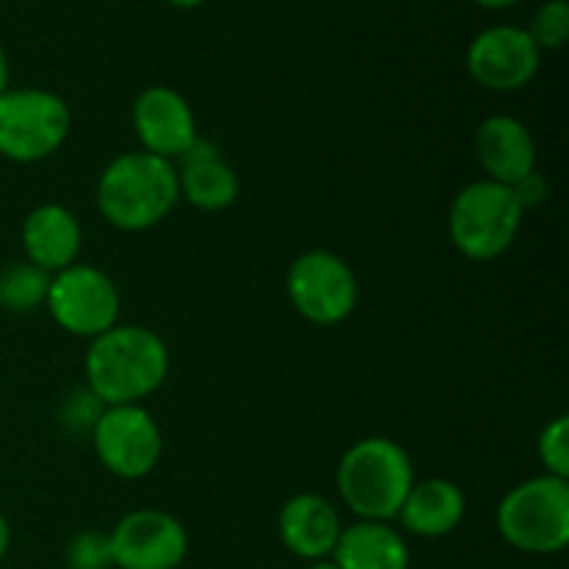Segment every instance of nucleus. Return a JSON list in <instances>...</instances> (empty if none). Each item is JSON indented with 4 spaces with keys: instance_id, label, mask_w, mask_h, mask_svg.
Instances as JSON below:
<instances>
[{
    "instance_id": "obj_26",
    "label": "nucleus",
    "mask_w": 569,
    "mask_h": 569,
    "mask_svg": "<svg viewBox=\"0 0 569 569\" xmlns=\"http://www.w3.org/2000/svg\"><path fill=\"white\" fill-rule=\"evenodd\" d=\"M478 6H483V9H509V6L520 3V0H476Z\"/></svg>"
},
{
    "instance_id": "obj_27",
    "label": "nucleus",
    "mask_w": 569,
    "mask_h": 569,
    "mask_svg": "<svg viewBox=\"0 0 569 569\" xmlns=\"http://www.w3.org/2000/svg\"><path fill=\"white\" fill-rule=\"evenodd\" d=\"M170 6H178V9H198V6H203L206 0H167Z\"/></svg>"
},
{
    "instance_id": "obj_22",
    "label": "nucleus",
    "mask_w": 569,
    "mask_h": 569,
    "mask_svg": "<svg viewBox=\"0 0 569 569\" xmlns=\"http://www.w3.org/2000/svg\"><path fill=\"white\" fill-rule=\"evenodd\" d=\"M539 459H542L548 476H569V420L565 415L548 422L539 437Z\"/></svg>"
},
{
    "instance_id": "obj_28",
    "label": "nucleus",
    "mask_w": 569,
    "mask_h": 569,
    "mask_svg": "<svg viewBox=\"0 0 569 569\" xmlns=\"http://www.w3.org/2000/svg\"><path fill=\"white\" fill-rule=\"evenodd\" d=\"M309 569H339V567L333 565V561H326V559H322V561H315V565H311Z\"/></svg>"
},
{
    "instance_id": "obj_7",
    "label": "nucleus",
    "mask_w": 569,
    "mask_h": 569,
    "mask_svg": "<svg viewBox=\"0 0 569 569\" xmlns=\"http://www.w3.org/2000/svg\"><path fill=\"white\" fill-rule=\"evenodd\" d=\"M50 317L72 337L94 339L117 326L120 317V289L92 264H70L50 276L48 289Z\"/></svg>"
},
{
    "instance_id": "obj_9",
    "label": "nucleus",
    "mask_w": 569,
    "mask_h": 569,
    "mask_svg": "<svg viewBox=\"0 0 569 569\" xmlns=\"http://www.w3.org/2000/svg\"><path fill=\"white\" fill-rule=\"evenodd\" d=\"M100 465L117 478L137 481L150 476L161 459V428L142 406H106L92 428Z\"/></svg>"
},
{
    "instance_id": "obj_16",
    "label": "nucleus",
    "mask_w": 569,
    "mask_h": 569,
    "mask_svg": "<svg viewBox=\"0 0 569 569\" xmlns=\"http://www.w3.org/2000/svg\"><path fill=\"white\" fill-rule=\"evenodd\" d=\"M81 239L83 233L76 214L59 203L37 206L22 220V248H26L28 261L50 276L76 264L81 253Z\"/></svg>"
},
{
    "instance_id": "obj_5",
    "label": "nucleus",
    "mask_w": 569,
    "mask_h": 569,
    "mask_svg": "<svg viewBox=\"0 0 569 569\" xmlns=\"http://www.w3.org/2000/svg\"><path fill=\"white\" fill-rule=\"evenodd\" d=\"M520 198L515 189L489 178L470 183L456 194L448 214V231L456 250L472 261H492L511 248L522 226Z\"/></svg>"
},
{
    "instance_id": "obj_10",
    "label": "nucleus",
    "mask_w": 569,
    "mask_h": 569,
    "mask_svg": "<svg viewBox=\"0 0 569 569\" xmlns=\"http://www.w3.org/2000/svg\"><path fill=\"white\" fill-rule=\"evenodd\" d=\"M114 567L176 569L187 559L189 537L181 522L159 509H137L109 533Z\"/></svg>"
},
{
    "instance_id": "obj_8",
    "label": "nucleus",
    "mask_w": 569,
    "mask_h": 569,
    "mask_svg": "<svg viewBox=\"0 0 569 569\" xmlns=\"http://www.w3.org/2000/svg\"><path fill=\"white\" fill-rule=\"evenodd\" d=\"M287 292L300 317L315 326H337L359 303V281L345 259L328 250H309L289 267Z\"/></svg>"
},
{
    "instance_id": "obj_19",
    "label": "nucleus",
    "mask_w": 569,
    "mask_h": 569,
    "mask_svg": "<svg viewBox=\"0 0 569 569\" xmlns=\"http://www.w3.org/2000/svg\"><path fill=\"white\" fill-rule=\"evenodd\" d=\"M50 272L31 261H14L0 270V309L33 311L48 300Z\"/></svg>"
},
{
    "instance_id": "obj_24",
    "label": "nucleus",
    "mask_w": 569,
    "mask_h": 569,
    "mask_svg": "<svg viewBox=\"0 0 569 569\" xmlns=\"http://www.w3.org/2000/svg\"><path fill=\"white\" fill-rule=\"evenodd\" d=\"M9 545H11V528H9V520H6V517L0 515V561H3V556L9 553Z\"/></svg>"
},
{
    "instance_id": "obj_1",
    "label": "nucleus",
    "mask_w": 569,
    "mask_h": 569,
    "mask_svg": "<svg viewBox=\"0 0 569 569\" xmlns=\"http://www.w3.org/2000/svg\"><path fill=\"white\" fill-rule=\"evenodd\" d=\"M87 389L103 406H137L164 383L170 350L144 326L109 328L87 350Z\"/></svg>"
},
{
    "instance_id": "obj_20",
    "label": "nucleus",
    "mask_w": 569,
    "mask_h": 569,
    "mask_svg": "<svg viewBox=\"0 0 569 569\" xmlns=\"http://www.w3.org/2000/svg\"><path fill=\"white\" fill-rule=\"evenodd\" d=\"M539 50H559L569 39V3L567 0H548L531 17L526 28Z\"/></svg>"
},
{
    "instance_id": "obj_11",
    "label": "nucleus",
    "mask_w": 569,
    "mask_h": 569,
    "mask_svg": "<svg viewBox=\"0 0 569 569\" xmlns=\"http://www.w3.org/2000/svg\"><path fill=\"white\" fill-rule=\"evenodd\" d=\"M539 61L542 50L520 26L487 28L467 48V70L472 81L492 92H515L528 87L537 76Z\"/></svg>"
},
{
    "instance_id": "obj_15",
    "label": "nucleus",
    "mask_w": 569,
    "mask_h": 569,
    "mask_svg": "<svg viewBox=\"0 0 569 569\" xmlns=\"http://www.w3.org/2000/svg\"><path fill=\"white\" fill-rule=\"evenodd\" d=\"M278 531L289 553L306 561H322L337 548L342 520L337 509L320 495H295L283 503Z\"/></svg>"
},
{
    "instance_id": "obj_14",
    "label": "nucleus",
    "mask_w": 569,
    "mask_h": 569,
    "mask_svg": "<svg viewBox=\"0 0 569 569\" xmlns=\"http://www.w3.org/2000/svg\"><path fill=\"white\" fill-rule=\"evenodd\" d=\"M178 172V192L200 211H222L237 203L239 176L220 156L217 144L209 139H194L181 156Z\"/></svg>"
},
{
    "instance_id": "obj_2",
    "label": "nucleus",
    "mask_w": 569,
    "mask_h": 569,
    "mask_svg": "<svg viewBox=\"0 0 569 569\" xmlns=\"http://www.w3.org/2000/svg\"><path fill=\"white\" fill-rule=\"evenodd\" d=\"M178 200L176 164L144 150L117 156L98 181L100 214L120 231H148L159 226Z\"/></svg>"
},
{
    "instance_id": "obj_13",
    "label": "nucleus",
    "mask_w": 569,
    "mask_h": 569,
    "mask_svg": "<svg viewBox=\"0 0 569 569\" xmlns=\"http://www.w3.org/2000/svg\"><path fill=\"white\" fill-rule=\"evenodd\" d=\"M476 153L489 181L517 187L537 172V144L517 117L495 114L476 133Z\"/></svg>"
},
{
    "instance_id": "obj_12",
    "label": "nucleus",
    "mask_w": 569,
    "mask_h": 569,
    "mask_svg": "<svg viewBox=\"0 0 569 569\" xmlns=\"http://www.w3.org/2000/svg\"><path fill=\"white\" fill-rule=\"evenodd\" d=\"M133 131L144 153L172 161L198 139L192 106L170 87H148L133 100Z\"/></svg>"
},
{
    "instance_id": "obj_17",
    "label": "nucleus",
    "mask_w": 569,
    "mask_h": 569,
    "mask_svg": "<svg viewBox=\"0 0 569 569\" xmlns=\"http://www.w3.org/2000/svg\"><path fill=\"white\" fill-rule=\"evenodd\" d=\"M467 511L465 492L448 478H428L415 481L400 506V522L406 531L422 539H439L453 533L461 526Z\"/></svg>"
},
{
    "instance_id": "obj_18",
    "label": "nucleus",
    "mask_w": 569,
    "mask_h": 569,
    "mask_svg": "<svg viewBox=\"0 0 569 569\" xmlns=\"http://www.w3.org/2000/svg\"><path fill=\"white\" fill-rule=\"evenodd\" d=\"M331 556L339 569H409V545L387 522L361 520L342 528Z\"/></svg>"
},
{
    "instance_id": "obj_4",
    "label": "nucleus",
    "mask_w": 569,
    "mask_h": 569,
    "mask_svg": "<svg viewBox=\"0 0 569 569\" xmlns=\"http://www.w3.org/2000/svg\"><path fill=\"white\" fill-rule=\"evenodd\" d=\"M498 531L522 553L550 556L565 550L569 542L567 478L545 472L517 483L498 506Z\"/></svg>"
},
{
    "instance_id": "obj_21",
    "label": "nucleus",
    "mask_w": 569,
    "mask_h": 569,
    "mask_svg": "<svg viewBox=\"0 0 569 569\" xmlns=\"http://www.w3.org/2000/svg\"><path fill=\"white\" fill-rule=\"evenodd\" d=\"M67 567L70 569H111L114 556H111L109 533L81 531L67 545Z\"/></svg>"
},
{
    "instance_id": "obj_3",
    "label": "nucleus",
    "mask_w": 569,
    "mask_h": 569,
    "mask_svg": "<svg viewBox=\"0 0 569 569\" xmlns=\"http://www.w3.org/2000/svg\"><path fill=\"white\" fill-rule=\"evenodd\" d=\"M337 487L345 506L359 520L387 522L400 515L406 495L415 487V467L398 442L367 437L342 456Z\"/></svg>"
},
{
    "instance_id": "obj_6",
    "label": "nucleus",
    "mask_w": 569,
    "mask_h": 569,
    "mask_svg": "<svg viewBox=\"0 0 569 569\" xmlns=\"http://www.w3.org/2000/svg\"><path fill=\"white\" fill-rule=\"evenodd\" d=\"M70 109L48 89H6L0 94V156L17 164H33L64 144Z\"/></svg>"
},
{
    "instance_id": "obj_25",
    "label": "nucleus",
    "mask_w": 569,
    "mask_h": 569,
    "mask_svg": "<svg viewBox=\"0 0 569 569\" xmlns=\"http://www.w3.org/2000/svg\"><path fill=\"white\" fill-rule=\"evenodd\" d=\"M9 89V56H6L3 44H0V94Z\"/></svg>"
},
{
    "instance_id": "obj_23",
    "label": "nucleus",
    "mask_w": 569,
    "mask_h": 569,
    "mask_svg": "<svg viewBox=\"0 0 569 569\" xmlns=\"http://www.w3.org/2000/svg\"><path fill=\"white\" fill-rule=\"evenodd\" d=\"M106 406L100 403L98 398H94L89 389H83V392H72L70 400L64 403V411H61V417H64V422L70 428H89L92 431L94 422H98V417L103 415Z\"/></svg>"
}]
</instances>
